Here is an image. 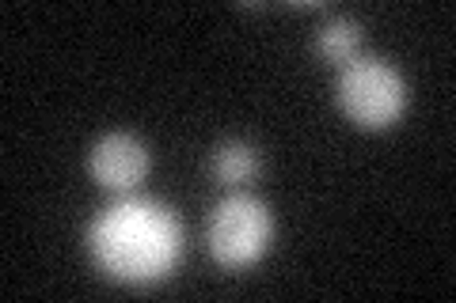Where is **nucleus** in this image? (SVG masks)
Wrapping results in <instances>:
<instances>
[{
    "instance_id": "obj_2",
    "label": "nucleus",
    "mask_w": 456,
    "mask_h": 303,
    "mask_svg": "<svg viewBox=\"0 0 456 303\" xmlns=\"http://www.w3.org/2000/svg\"><path fill=\"white\" fill-rule=\"evenodd\" d=\"M338 107L362 129H388L407 110V80L384 57L358 53L338 72Z\"/></svg>"
},
{
    "instance_id": "obj_5",
    "label": "nucleus",
    "mask_w": 456,
    "mask_h": 303,
    "mask_svg": "<svg viewBox=\"0 0 456 303\" xmlns=\"http://www.w3.org/2000/svg\"><path fill=\"white\" fill-rule=\"evenodd\" d=\"M213 175L224 186H240L259 175V152L244 140H224L213 148Z\"/></svg>"
},
{
    "instance_id": "obj_1",
    "label": "nucleus",
    "mask_w": 456,
    "mask_h": 303,
    "mask_svg": "<svg viewBox=\"0 0 456 303\" xmlns=\"http://www.w3.org/2000/svg\"><path fill=\"white\" fill-rule=\"evenodd\" d=\"M95 266L122 284H152L179 262V216L145 197H122L88 227Z\"/></svg>"
},
{
    "instance_id": "obj_3",
    "label": "nucleus",
    "mask_w": 456,
    "mask_h": 303,
    "mask_svg": "<svg viewBox=\"0 0 456 303\" xmlns=\"http://www.w3.org/2000/svg\"><path fill=\"white\" fill-rule=\"evenodd\" d=\"M270 235H274L270 209L251 194L224 197L221 205L213 209L209 227H206L209 254L228 269L259 262V258L266 254V247H270Z\"/></svg>"
},
{
    "instance_id": "obj_6",
    "label": "nucleus",
    "mask_w": 456,
    "mask_h": 303,
    "mask_svg": "<svg viewBox=\"0 0 456 303\" xmlns=\"http://www.w3.org/2000/svg\"><path fill=\"white\" fill-rule=\"evenodd\" d=\"M316 46H320V53L327 57V61L350 65L354 57H358V50H362V27L354 23L350 16H335V20H327L320 27Z\"/></svg>"
},
{
    "instance_id": "obj_4",
    "label": "nucleus",
    "mask_w": 456,
    "mask_h": 303,
    "mask_svg": "<svg viewBox=\"0 0 456 303\" xmlns=\"http://www.w3.org/2000/svg\"><path fill=\"white\" fill-rule=\"evenodd\" d=\"M92 179L110 194H130L141 186V179L149 175V152L145 144L130 133H107L95 140V148L88 155Z\"/></svg>"
}]
</instances>
